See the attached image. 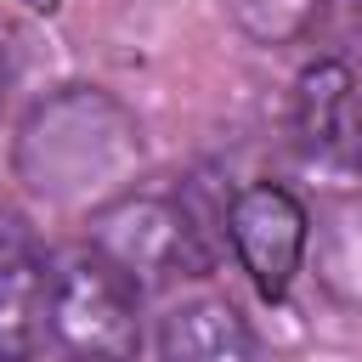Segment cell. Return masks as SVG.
<instances>
[{"label":"cell","instance_id":"obj_6","mask_svg":"<svg viewBox=\"0 0 362 362\" xmlns=\"http://www.w3.org/2000/svg\"><path fill=\"white\" fill-rule=\"evenodd\" d=\"M294 136L311 158L362 164V74L351 57H317L294 85Z\"/></svg>","mask_w":362,"mask_h":362},{"label":"cell","instance_id":"obj_4","mask_svg":"<svg viewBox=\"0 0 362 362\" xmlns=\"http://www.w3.org/2000/svg\"><path fill=\"white\" fill-rule=\"evenodd\" d=\"M226 243L260 300H283L311 255V209L277 181H249L226 204Z\"/></svg>","mask_w":362,"mask_h":362},{"label":"cell","instance_id":"obj_7","mask_svg":"<svg viewBox=\"0 0 362 362\" xmlns=\"http://www.w3.org/2000/svg\"><path fill=\"white\" fill-rule=\"evenodd\" d=\"M158 362H260V356L243 311L226 294H192L158 317Z\"/></svg>","mask_w":362,"mask_h":362},{"label":"cell","instance_id":"obj_2","mask_svg":"<svg viewBox=\"0 0 362 362\" xmlns=\"http://www.w3.org/2000/svg\"><path fill=\"white\" fill-rule=\"evenodd\" d=\"M90 249L107 266H119L141 294L209 277V249H204L192 209L181 198L147 192V187H130L124 198L90 209Z\"/></svg>","mask_w":362,"mask_h":362},{"label":"cell","instance_id":"obj_3","mask_svg":"<svg viewBox=\"0 0 362 362\" xmlns=\"http://www.w3.org/2000/svg\"><path fill=\"white\" fill-rule=\"evenodd\" d=\"M51 345L68 362H136L141 288L96 249L62 255L51 277Z\"/></svg>","mask_w":362,"mask_h":362},{"label":"cell","instance_id":"obj_11","mask_svg":"<svg viewBox=\"0 0 362 362\" xmlns=\"http://www.w3.org/2000/svg\"><path fill=\"white\" fill-rule=\"evenodd\" d=\"M6 79H11V68H6V40H0V102H6Z\"/></svg>","mask_w":362,"mask_h":362},{"label":"cell","instance_id":"obj_1","mask_svg":"<svg viewBox=\"0 0 362 362\" xmlns=\"http://www.w3.org/2000/svg\"><path fill=\"white\" fill-rule=\"evenodd\" d=\"M141 119L102 85H57L11 136V175L51 209H102L141 175Z\"/></svg>","mask_w":362,"mask_h":362},{"label":"cell","instance_id":"obj_5","mask_svg":"<svg viewBox=\"0 0 362 362\" xmlns=\"http://www.w3.org/2000/svg\"><path fill=\"white\" fill-rule=\"evenodd\" d=\"M57 260L17 209H0V362H34L51 345Z\"/></svg>","mask_w":362,"mask_h":362},{"label":"cell","instance_id":"obj_10","mask_svg":"<svg viewBox=\"0 0 362 362\" xmlns=\"http://www.w3.org/2000/svg\"><path fill=\"white\" fill-rule=\"evenodd\" d=\"M17 6H28V11H57L62 0H17Z\"/></svg>","mask_w":362,"mask_h":362},{"label":"cell","instance_id":"obj_8","mask_svg":"<svg viewBox=\"0 0 362 362\" xmlns=\"http://www.w3.org/2000/svg\"><path fill=\"white\" fill-rule=\"evenodd\" d=\"M317 277L334 300L362 305V192H339L311 215Z\"/></svg>","mask_w":362,"mask_h":362},{"label":"cell","instance_id":"obj_9","mask_svg":"<svg viewBox=\"0 0 362 362\" xmlns=\"http://www.w3.org/2000/svg\"><path fill=\"white\" fill-rule=\"evenodd\" d=\"M322 11H328V0H226L232 28L249 45H266V51L311 40L317 23H322Z\"/></svg>","mask_w":362,"mask_h":362}]
</instances>
